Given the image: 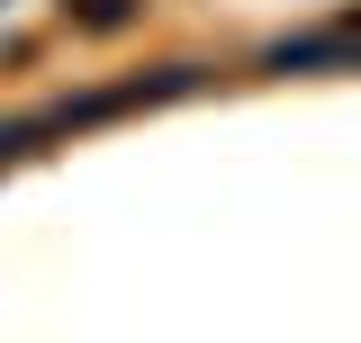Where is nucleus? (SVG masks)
I'll use <instances>...</instances> for the list:
<instances>
[{"label": "nucleus", "instance_id": "obj_1", "mask_svg": "<svg viewBox=\"0 0 361 343\" xmlns=\"http://www.w3.org/2000/svg\"><path fill=\"white\" fill-rule=\"evenodd\" d=\"M54 109H18V118H0V172L9 163H27V154H45V145H54Z\"/></svg>", "mask_w": 361, "mask_h": 343}, {"label": "nucleus", "instance_id": "obj_2", "mask_svg": "<svg viewBox=\"0 0 361 343\" xmlns=\"http://www.w3.org/2000/svg\"><path fill=\"white\" fill-rule=\"evenodd\" d=\"M135 9H145V0H63V18H73L82 37H118Z\"/></svg>", "mask_w": 361, "mask_h": 343}]
</instances>
